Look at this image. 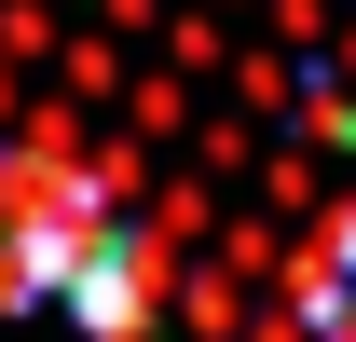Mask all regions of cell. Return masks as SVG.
Masks as SVG:
<instances>
[{
	"instance_id": "obj_1",
	"label": "cell",
	"mask_w": 356,
	"mask_h": 342,
	"mask_svg": "<svg viewBox=\"0 0 356 342\" xmlns=\"http://www.w3.org/2000/svg\"><path fill=\"white\" fill-rule=\"evenodd\" d=\"M96 233H110V206H96L83 178H55V165L28 178V165H14V178H0V315H42Z\"/></svg>"
},
{
	"instance_id": "obj_2",
	"label": "cell",
	"mask_w": 356,
	"mask_h": 342,
	"mask_svg": "<svg viewBox=\"0 0 356 342\" xmlns=\"http://www.w3.org/2000/svg\"><path fill=\"white\" fill-rule=\"evenodd\" d=\"M55 315H83L96 342H137V329H151V260H137V233H124V219H110V233H96V247L69 260Z\"/></svg>"
}]
</instances>
